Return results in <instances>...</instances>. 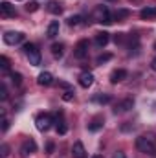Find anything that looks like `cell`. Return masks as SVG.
Segmentation results:
<instances>
[{
  "label": "cell",
  "mask_w": 156,
  "mask_h": 158,
  "mask_svg": "<svg viewBox=\"0 0 156 158\" xmlns=\"http://www.w3.org/2000/svg\"><path fill=\"white\" fill-rule=\"evenodd\" d=\"M136 147H138L140 153L154 155L156 153V138L154 136H138L136 138Z\"/></svg>",
  "instance_id": "cell-1"
},
{
  "label": "cell",
  "mask_w": 156,
  "mask_h": 158,
  "mask_svg": "<svg viewBox=\"0 0 156 158\" xmlns=\"http://www.w3.org/2000/svg\"><path fill=\"white\" fill-rule=\"evenodd\" d=\"M94 19L99 24H112L114 22V15H110V11H109L107 6H97L94 9Z\"/></svg>",
  "instance_id": "cell-2"
},
{
  "label": "cell",
  "mask_w": 156,
  "mask_h": 158,
  "mask_svg": "<svg viewBox=\"0 0 156 158\" xmlns=\"http://www.w3.org/2000/svg\"><path fill=\"white\" fill-rule=\"evenodd\" d=\"M35 123H37V129H39V131L46 132V131L51 127V123H53V116H51V114H39L37 119H35Z\"/></svg>",
  "instance_id": "cell-3"
},
{
  "label": "cell",
  "mask_w": 156,
  "mask_h": 158,
  "mask_svg": "<svg viewBox=\"0 0 156 158\" xmlns=\"http://www.w3.org/2000/svg\"><path fill=\"white\" fill-rule=\"evenodd\" d=\"M132 107H134V99H132V98H125L123 101H119L116 107H114V114H123V112H129Z\"/></svg>",
  "instance_id": "cell-4"
},
{
  "label": "cell",
  "mask_w": 156,
  "mask_h": 158,
  "mask_svg": "<svg viewBox=\"0 0 156 158\" xmlns=\"http://www.w3.org/2000/svg\"><path fill=\"white\" fill-rule=\"evenodd\" d=\"M22 40H24V33H20V31H7L4 35V42L9 44V46H15V44L22 42Z\"/></svg>",
  "instance_id": "cell-5"
},
{
  "label": "cell",
  "mask_w": 156,
  "mask_h": 158,
  "mask_svg": "<svg viewBox=\"0 0 156 158\" xmlns=\"http://www.w3.org/2000/svg\"><path fill=\"white\" fill-rule=\"evenodd\" d=\"M35 151H37V143H35L33 140H26V142L22 143V147H20V156L28 158L30 155H33Z\"/></svg>",
  "instance_id": "cell-6"
},
{
  "label": "cell",
  "mask_w": 156,
  "mask_h": 158,
  "mask_svg": "<svg viewBox=\"0 0 156 158\" xmlns=\"http://www.w3.org/2000/svg\"><path fill=\"white\" fill-rule=\"evenodd\" d=\"M74 55L77 57V59H84L86 55H88V40H79L77 46H76V50H74Z\"/></svg>",
  "instance_id": "cell-7"
},
{
  "label": "cell",
  "mask_w": 156,
  "mask_h": 158,
  "mask_svg": "<svg viewBox=\"0 0 156 158\" xmlns=\"http://www.w3.org/2000/svg\"><path fill=\"white\" fill-rule=\"evenodd\" d=\"M0 15H2V17H6V19H7V17H15V15H17L15 6H11L9 2H6V0H4V2L0 4Z\"/></svg>",
  "instance_id": "cell-8"
},
{
  "label": "cell",
  "mask_w": 156,
  "mask_h": 158,
  "mask_svg": "<svg viewBox=\"0 0 156 158\" xmlns=\"http://www.w3.org/2000/svg\"><path fill=\"white\" fill-rule=\"evenodd\" d=\"M72 158H86V151H84V145L81 142H76L72 145Z\"/></svg>",
  "instance_id": "cell-9"
},
{
  "label": "cell",
  "mask_w": 156,
  "mask_h": 158,
  "mask_svg": "<svg viewBox=\"0 0 156 158\" xmlns=\"http://www.w3.org/2000/svg\"><path fill=\"white\" fill-rule=\"evenodd\" d=\"M109 40H110V35H109L107 31H99V33L96 35V46H97V48H105V46L109 44Z\"/></svg>",
  "instance_id": "cell-10"
},
{
  "label": "cell",
  "mask_w": 156,
  "mask_h": 158,
  "mask_svg": "<svg viewBox=\"0 0 156 158\" xmlns=\"http://www.w3.org/2000/svg\"><path fill=\"white\" fill-rule=\"evenodd\" d=\"M92 83H94V74H90V72H84V74H81V76H79V85H81L83 88H88V86H92Z\"/></svg>",
  "instance_id": "cell-11"
},
{
  "label": "cell",
  "mask_w": 156,
  "mask_h": 158,
  "mask_svg": "<svg viewBox=\"0 0 156 158\" xmlns=\"http://www.w3.org/2000/svg\"><path fill=\"white\" fill-rule=\"evenodd\" d=\"M37 83H39L40 86H50L53 83V76L50 72H42V74H39V77H37Z\"/></svg>",
  "instance_id": "cell-12"
},
{
  "label": "cell",
  "mask_w": 156,
  "mask_h": 158,
  "mask_svg": "<svg viewBox=\"0 0 156 158\" xmlns=\"http://www.w3.org/2000/svg\"><path fill=\"white\" fill-rule=\"evenodd\" d=\"M140 17L143 20H153V19H156V6L154 7H143L140 11Z\"/></svg>",
  "instance_id": "cell-13"
},
{
  "label": "cell",
  "mask_w": 156,
  "mask_h": 158,
  "mask_svg": "<svg viewBox=\"0 0 156 158\" xmlns=\"http://www.w3.org/2000/svg\"><path fill=\"white\" fill-rule=\"evenodd\" d=\"M127 77V70H123V68H117V70H114L112 74H110V83H119V81H123V79Z\"/></svg>",
  "instance_id": "cell-14"
},
{
  "label": "cell",
  "mask_w": 156,
  "mask_h": 158,
  "mask_svg": "<svg viewBox=\"0 0 156 158\" xmlns=\"http://www.w3.org/2000/svg\"><path fill=\"white\" fill-rule=\"evenodd\" d=\"M46 35H48L50 39H55V37L59 35V20H53V22H50V26H48V31H46Z\"/></svg>",
  "instance_id": "cell-15"
},
{
  "label": "cell",
  "mask_w": 156,
  "mask_h": 158,
  "mask_svg": "<svg viewBox=\"0 0 156 158\" xmlns=\"http://www.w3.org/2000/svg\"><path fill=\"white\" fill-rule=\"evenodd\" d=\"M63 53H64V44H63V42H55V44L51 46V55H53L55 59H61Z\"/></svg>",
  "instance_id": "cell-16"
},
{
  "label": "cell",
  "mask_w": 156,
  "mask_h": 158,
  "mask_svg": "<svg viewBox=\"0 0 156 158\" xmlns=\"http://www.w3.org/2000/svg\"><path fill=\"white\" fill-rule=\"evenodd\" d=\"M28 55V59H30V64H33V66H39L40 64V52L35 48L33 52H30V53H26Z\"/></svg>",
  "instance_id": "cell-17"
},
{
  "label": "cell",
  "mask_w": 156,
  "mask_h": 158,
  "mask_svg": "<svg viewBox=\"0 0 156 158\" xmlns=\"http://www.w3.org/2000/svg\"><path fill=\"white\" fill-rule=\"evenodd\" d=\"M48 11H50V13H53V15H61V13H63V7H61V4H59V2L51 0V2L48 4Z\"/></svg>",
  "instance_id": "cell-18"
},
{
  "label": "cell",
  "mask_w": 156,
  "mask_h": 158,
  "mask_svg": "<svg viewBox=\"0 0 156 158\" xmlns=\"http://www.w3.org/2000/svg\"><path fill=\"white\" fill-rule=\"evenodd\" d=\"M9 79H11V83L15 86H20L22 85V74H18V72H11L9 74Z\"/></svg>",
  "instance_id": "cell-19"
},
{
  "label": "cell",
  "mask_w": 156,
  "mask_h": 158,
  "mask_svg": "<svg viewBox=\"0 0 156 158\" xmlns=\"http://www.w3.org/2000/svg\"><path fill=\"white\" fill-rule=\"evenodd\" d=\"M94 101L99 103V105H107V103H110V96H107V94H103V96H94Z\"/></svg>",
  "instance_id": "cell-20"
},
{
  "label": "cell",
  "mask_w": 156,
  "mask_h": 158,
  "mask_svg": "<svg viewBox=\"0 0 156 158\" xmlns=\"http://www.w3.org/2000/svg\"><path fill=\"white\" fill-rule=\"evenodd\" d=\"M129 17V9H117L114 13V20H121V19H127Z\"/></svg>",
  "instance_id": "cell-21"
},
{
  "label": "cell",
  "mask_w": 156,
  "mask_h": 158,
  "mask_svg": "<svg viewBox=\"0 0 156 158\" xmlns=\"http://www.w3.org/2000/svg\"><path fill=\"white\" fill-rule=\"evenodd\" d=\"M110 59H112L110 53H103V55H99V57L96 59V64H103V63H107V61H110Z\"/></svg>",
  "instance_id": "cell-22"
},
{
  "label": "cell",
  "mask_w": 156,
  "mask_h": 158,
  "mask_svg": "<svg viewBox=\"0 0 156 158\" xmlns=\"http://www.w3.org/2000/svg\"><path fill=\"white\" fill-rule=\"evenodd\" d=\"M66 131H68V125L64 121H59L57 123V134H66Z\"/></svg>",
  "instance_id": "cell-23"
},
{
  "label": "cell",
  "mask_w": 156,
  "mask_h": 158,
  "mask_svg": "<svg viewBox=\"0 0 156 158\" xmlns=\"http://www.w3.org/2000/svg\"><path fill=\"white\" fill-rule=\"evenodd\" d=\"M103 127V123L101 121H92L90 125H88V131H92V132H96V131H99Z\"/></svg>",
  "instance_id": "cell-24"
},
{
  "label": "cell",
  "mask_w": 156,
  "mask_h": 158,
  "mask_svg": "<svg viewBox=\"0 0 156 158\" xmlns=\"http://www.w3.org/2000/svg\"><path fill=\"white\" fill-rule=\"evenodd\" d=\"M37 9H39V4H37V2H30V4L26 6V11H28V13H35Z\"/></svg>",
  "instance_id": "cell-25"
},
{
  "label": "cell",
  "mask_w": 156,
  "mask_h": 158,
  "mask_svg": "<svg viewBox=\"0 0 156 158\" xmlns=\"http://www.w3.org/2000/svg\"><path fill=\"white\" fill-rule=\"evenodd\" d=\"M79 22H81V17H79V15H76V17H70V19H68V26H77Z\"/></svg>",
  "instance_id": "cell-26"
},
{
  "label": "cell",
  "mask_w": 156,
  "mask_h": 158,
  "mask_svg": "<svg viewBox=\"0 0 156 158\" xmlns=\"http://www.w3.org/2000/svg\"><path fill=\"white\" fill-rule=\"evenodd\" d=\"M0 66H2L4 70H7V68H9V59H7L6 55H2V57H0Z\"/></svg>",
  "instance_id": "cell-27"
},
{
  "label": "cell",
  "mask_w": 156,
  "mask_h": 158,
  "mask_svg": "<svg viewBox=\"0 0 156 158\" xmlns=\"http://www.w3.org/2000/svg\"><path fill=\"white\" fill-rule=\"evenodd\" d=\"M0 99L2 101L7 99V88H6V85H0Z\"/></svg>",
  "instance_id": "cell-28"
},
{
  "label": "cell",
  "mask_w": 156,
  "mask_h": 158,
  "mask_svg": "<svg viewBox=\"0 0 156 158\" xmlns=\"http://www.w3.org/2000/svg\"><path fill=\"white\" fill-rule=\"evenodd\" d=\"M63 99H64V101H74V90H66V92L63 94Z\"/></svg>",
  "instance_id": "cell-29"
},
{
  "label": "cell",
  "mask_w": 156,
  "mask_h": 158,
  "mask_svg": "<svg viewBox=\"0 0 156 158\" xmlns=\"http://www.w3.org/2000/svg\"><path fill=\"white\" fill-rule=\"evenodd\" d=\"M7 129H9V119L6 118V114H4V116H2V131L6 132Z\"/></svg>",
  "instance_id": "cell-30"
},
{
  "label": "cell",
  "mask_w": 156,
  "mask_h": 158,
  "mask_svg": "<svg viewBox=\"0 0 156 158\" xmlns=\"http://www.w3.org/2000/svg\"><path fill=\"white\" fill-rule=\"evenodd\" d=\"M35 48H37V46H35V44H31V42H26V44H24V52H26V53H30V52H33Z\"/></svg>",
  "instance_id": "cell-31"
},
{
  "label": "cell",
  "mask_w": 156,
  "mask_h": 158,
  "mask_svg": "<svg viewBox=\"0 0 156 158\" xmlns=\"http://www.w3.org/2000/svg\"><path fill=\"white\" fill-rule=\"evenodd\" d=\"M114 40H116V44H123V40H125V33H117L116 37H114Z\"/></svg>",
  "instance_id": "cell-32"
},
{
  "label": "cell",
  "mask_w": 156,
  "mask_h": 158,
  "mask_svg": "<svg viewBox=\"0 0 156 158\" xmlns=\"http://www.w3.org/2000/svg\"><path fill=\"white\" fill-rule=\"evenodd\" d=\"M7 155H9V145H2V158H7Z\"/></svg>",
  "instance_id": "cell-33"
},
{
  "label": "cell",
  "mask_w": 156,
  "mask_h": 158,
  "mask_svg": "<svg viewBox=\"0 0 156 158\" xmlns=\"http://www.w3.org/2000/svg\"><path fill=\"white\" fill-rule=\"evenodd\" d=\"M53 149H55V145H53V143L50 142V143L46 145V153H48V155H51V153H53Z\"/></svg>",
  "instance_id": "cell-34"
},
{
  "label": "cell",
  "mask_w": 156,
  "mask_h": 158,
  "mask_svg": "<svg viewBox=\"0 0 156 158\" xmlns=\"http://www.w3.org/2000/svg\"><path fill=\"white\" fill-rule=\"evenodd\" d=\"M112 158H125V153H123V151H117V153H114Z\"/></svg>",
  "instance_id": "cell-35"
},
{
  "label": "cell",
  "mask_w": 156,
  "mask_h": 158,
  "mask_svg": "<svg viewBox=\"0 0 156 158\" xmlns=\"http://www.w3.org/2000/svg\"><path fill=\"white\" fill-rule=\"evenodd\" d=\"M59 85H61V86H63V88H66V90H70V85H68V83H64V81H61V83H59Z\"/></svg>",
  "instance_id": "cell-36"
},
{
  "label": "cell",
  "mask_w": 156,
  "mask_h": 158,
  "mask_svg": "<svg viewBox=\"0 0 156 158\" xmlns=\"http://www.w3.org/2000/svg\"><path fill=\"white\" fill-rule=\"evenodd\" d=\"M151 68H153V70L156 72V57L153 59V61H151Z\"/></svg>",
  "instance_id": "cell-37"
},
{
  "label": "cell",
  "mask_w": 156,
  "mask_h": 158,
  "mask_svg": "<svg viewBox=\"0 0 156 158\" xmlns=\"http://www.w3.org/2000/svg\"><path fill=\"white\" fill-rule=\"evenodd\" d=\"M92 158H103V155H94Z\"/></svg>",
  "instance_id": "cell-38"
},
{
  "label": "cell",
  "mask_w": 156,
  "mask_h": 158,
  "mask_svg": "<svg viewBox=\"0 0 156 158\" xmlns=\"http://www.w3.org/2000/svg\"><path fill=\"white\" fill-rule=\"evenodd\" d=\"M109 2H112V0H109Z\"/></svg>",
  "instance_id": "cell-39"
}]
</instances>
